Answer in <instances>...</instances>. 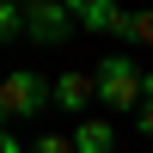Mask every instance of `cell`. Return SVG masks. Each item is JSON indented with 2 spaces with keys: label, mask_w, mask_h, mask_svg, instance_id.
<instances>
[{
  "label": "cell",
  "mask_w": 153,
  "mask_h": 153,
  "mask_svg": "<svg viewBox=\"0 0 153 153\" xmlns=\"http://www.w3.org/2000/svg\"><path fill=\"white\" fill-rule=\"evenodd\" d=\"M92 86H98V104L104 110H141L153 98V74H141L135 55H123V49H110L92 68Z\"/></svg>",
  "instance_id": "cell-1"
},
{
  "label": "cell",
  "mask_w": 153,
  "mask_h": 153,
  "mask_svg": "<svg viewBox=\"0 0 153 153\" xmlns=\"http://www.w3.org/2000/svg\"><path fill=\"white\" fill-rule=\"evenodd\" d=\"M43 104H55L43 74H31V68H12L6 80H0V123H6V129H12V123H31Z\"/></svg>",
  "instance_id": "cell-2"
},
{
  "label": "cell",
  "mask_w": 153,
  "mask_h": 153,
  "mask_svg": "<svg viewBox=\"0 0 153 153\" xmlns=\"http://www.w3.org/2000/svg\"><path fill=\"white\" fill-rule=\"evenodd\" d=\"M74 31H80V25H74L68 0H31V6H25V37H31V43H43V49H61Z\"/></svg>",
  "instance_id": "cell-3"
},
{
  "label": "cell",
  "mask_w": 153,
  "mask_h": 153,
  "mask_svg": "<svg viewBox=\"0 0 153 153\" xmlns=\"http://www.w3.org/2000/svg\"><path fill=\"white\" fill-rule=\"evenodd\" d=\"M74 25L80 31H98V37H135V12H117L110 0H68Z\"/></svg>",
  "instance_id": "cell-4"
},
{
  "label": "cell",
  "mask_w": 153,
  "mask_h": 153,
  "mask_svg": "<svg viewBox=\"0 0 153 153\" xmlns=\"http://www.w3.org/2000/svg\"><path fill=\"white\" fill-rule=\"evenodd\" d=\"M49 98H55V104L68 110V117H80V123H86V104L98 98V86H92V74H80V68H68V74H61L55 86H49Z\"/></svg>",
  "instance_id": "cell-5"
},
{
  "label": "cell",
  "mask_w": 153,
  "mask_h": 153,
  "mask_svg": "<svg viewBox=\"0 0 153 153\" xmlns=\"http://www.w3.org/2000/svg\"><path fill=\"white\" fill-rule=\"evenodd\" d=\"M74 153H117V123L110 117H86L74 129Z\"/></svg>",
  "instance_id": "cell-6"
},
{
  "label": "cell",
  "mask_w": 153,
  "mask_h": 153,
  "mask_svg": "<svg viewBox=\"0 0 153 153\" xmlns=\"http://www.w3.org/2000/svg\"><path fill=\"white\" fill-rule=\"evenodd\" d=\"M25 31V6H0V43Z\"/></svg>",
  "instance_id": "cell-7"
},
{
  "label": "cell",
  "mask_w": 153,
  "mask_h": 153,
  "mask_svg": "<svg viewBox=\"0 0 153 153\" xmlns=\"http://www.w3.org/2000/svg\"><path fill=\"white\" fill-rule=\"evenodd\" d=\"M31 153H74V135H43Z\"/></svg>",
  "instance_id": "cell-8"
},
{
  "label": "cell",
  "mask_w": 153,
  "mask_h": 153,
  "mask_svg": "<svg viewBox=\"0 0 153 153\" xmlns=\"http://www.w3.org/2000/svg\"><path fill=\"white\" fill-rule=\"evenodd\" d=\"M135 129H141V135H147V141H153V98H147V104H141V110H135Z\"/></svg>",
  "instance_id": "cell-9"
},
{
  "label": "cell",
  "mask_w": 153,
  "mask_h": 153,
  "mask_svg": "<svg viewBox=\"0 0 153 153\" xmlns=\"http://www.w3.org/2000/svg\"><path fill=\"white\" fill-rule=\"evenodd\" d=\"M0 153H19V135H12L6 123H0Z\"/></svg>",
  "instance_id": "cell-10"
},
{
  "label": "cell",
  "mask_w": 153,
  "mask_h": 153,
  "mask_svg": "<svg viewBox=\"0 0 153 153\" xmlns=\"http://www.w3.org/2000/svg\"><path fill=\"white\" fill-rule=\"evenodd\" d=\"M135 37H153V12H141V19H135Z\"/></svg>",
  "instance_id": "cell-11"
}]
</instances>
